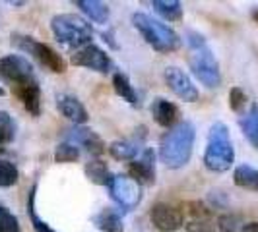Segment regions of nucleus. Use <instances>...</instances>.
<instances>
[{"instance_id": "nucleus-1", "label": "nucleus", "mask_w": 258, "mask_h": 232, "mask_svg": "<svg viewBox=\"0 0 258 232\" xmlns=\"http://www.w3.org/2000/svg\"><path fill=\"white\" fill-rule=\"evenodd\" d=\"M196 128L190 120L175 124L159 142V159L169 168H182L192 157Z\"/></svg>"}, {"instance_id": "nucleus-2", "label": "nucleus", "mask_w": 258, "mask_h": 232, "mask_svg": "<svg viewBox=\"0 0 258 232\" xmlns=\"http://www.w3.org/2000/svg\"><path fill=\"white\" fill-rule=\"evenodd\" d=\"M184 37H186V45L190 49L188 64H190V70L196 76V79H200L210 89L218 87L221 83L220 64H218L212 49L208 47L204 35H200L196 31H186Z\"/></svg>"}, {"instance_id": "nucleus-3", "label": "nucleus", "mask_w": 258, "mask_h": 232, "mask_svg": "<svg viewBox=\"0 0 258 232\" xmlns=\"http://www.w3.org/2000/svg\"><path fill=\"white\" fill-rule=\"evenodd\" d=\"M235 161L229 128L223 122H216L208 134L206 151H204V165L212 172H225L229 170Z\"/></svg>"}, {"instance_id": "nucleus-4", "label": "nucleus", "mask_w": 258, "mask_h": 232, "mask_svg": "<svg viewBox=\"0 0 258 232\" xmlns=\"http://www.w3.org/2000/svg\"><path fill=\"white\" fill-rule=\"evenodd\" d=\"M132 24L138 29V33L144 37V41L157 52H175L181 47L179 35L169 26L161 24L159 20H154L152 16L144 12L132 14Z\"/></svg>"}, {"instance_id": "nucleus-5", "label": "nucleus", "mask_w": 258, "mask_h": 232, "mask_svg": "<svg viewBox=\"0 0 258 232\" xmlns=\"http://www.w3.org/2000/svg\"><path fill=\"white\" fill-rule=\"evenodd\" d=\"M51 29L58 43L76 51L91 45L93 39L91 26L76 14H56L51 20Z\"/></svg>"}, {"instance_id": "nucleus-6", "label": "nucleus", "mask_w": 258, "mask_h": 232, "mask_svg": "<svg viewBox=\"0 0 258 232\" xmlns=\"http://www.w3.org/2000/svg\"><path fill=\"white\" fill-rule=\"evenodd\" d=\"M12 43L18 47V49H22L24 52L31 54L43 68L51 70V72H54V74H64L66 72L64 58L54 51L52 47H49V45L41 43V41H37V39L29 37V35H22V33H14Z\"/></svg>"}, {"instance_id": "nucleus-7", "label": "nucleus", "mask_w": 258, "mask_h": 232, "mask_svg": "<svg viewBox=\"0 0 258 232\" xmlns=\"http://www.w3.org/2000/svg\"><path fill=\"white\" fill-rule=\"evenodd\" d=\"M0 81L10 83L12 91L18 87H24L29 83H35L37 76L33 72V66L29 64L20 54H6L0 58Z\"/></svg>"}, {"instance_id": "nucleus-8", "label": "nucleus", "mask_w": 258, "mask_h": 232, "mask_svg": "<svg viewBox=\"0 0 258 232\" xmlns=\"http://www.w3.org/2000/svg\"><path fill=\"white\" fill-rule=\"evenodd\" d=\"M109 193L115 199L116 203L124 209H134L140 205L142 201V188L136 180H132L130 176H122V174H111L109 178Z\"/></svg>"}, {"instance_id": "nucleus-9", "label": "nucleus", "mask_w": 258, "mask_h": 232, "mask_svg": "<svg viewBox=\"0 0 258 232\" xmlns=\"http://www.w3.org/2000/svg\"><path fill=\"white\" fill-rule=\"evenodd\" d=\"M72 64L82 66V68H90V70L99 72V74H107V72L113 70V62H111L109 54L103 49H99L97 45H93V43L72 54Z\"/></svg>"}, {"instance_id": "nucleus-10", "label": "nucleus", "mask_w": 258, "mask_h": 232, "mask_svg": "<svg viewBox=\"0 0 258 232\" xmlns=\"http://www.w3.org/2000/svg\"><path fill=\"white\" fill-rule=\"evenodd\" d=\"M165 81H167L169 89L173 91L181 101L184 103H194L198 101V89L192 83V79L182 72L177 66H169L165 68Z\"/></svg>"}, {"instance_id": "nucleus-11", "label": "nucleus", "mask_w": 258, "mask_h": 232, "mask_svg": "<svg viewBox=\"0 0 258 232\" xmlns=\"http://www.w3.org/2000/svg\"><path fill=\"white\" fill-rule=\"evenodd\" d=\"M150 219L155 224V228L165 232L177 230L179 226H182L184 217L177 207L169 205V203H155L150 211Z\"/></svg>"}, {"instance_id": "nucleus-12", "label": "nucleus", "mask_w": 258, "mask_h": 232, "mask_svg": "<svg viewBox=\"0 0 258 232\" xmlns=\"http://www.w3.org/2000/svg\"><path fill=\"white\" fill-rule=\"evenodd\" d=\"M130 178L136 180L138 184L152 186L155 184V155L152 149H144L142 157L132 161L128 167Z\"/></svg>"}, {"instance_id": "nucleus-13", "label": "nucleus", "mask_w": 258, "mask_h": 232, "mask_svg": "<svg viewBox=\"0 0 258 232\" xmlns=\"http://www.w3.org/2000/svg\"><path fill=\"white\" fill-rule=\"evenodd\" d=\"M68 140L76 143V145H82L86 147V151H90L91 155H103L107 145L105 142L90 128H84V126H76V128L68 130Z\"/></svg>"}, {"instance_id": "nucleus-14", "label": "nucleus", "mask_w": 258, "mask_h": 232, "mask_svg": "<svg viewBox=\"0 0 258 232\" xmlns=\"http://www.w3.org/2000/svg\"><path fill=\"white\" fill-rule=\"evenodd\" d=\"M56 108L60 110V114L66 116L70 122H74V124H86L88 122V110H86V106L82 104V101H78L74 95H58L56 97Z\"/></svg>"}, {"instance_id": "nucleus-15", "label": "nucleus", "mask_w": 258, "mask_h": 232, "mask_svg": "<svg viewBox=\"0 0 258 232\" xmlns=\"http://www.w3.org/2000/svg\"><path fill=\"white\" fill-rule=\"evenodd\" d=\"M150 108H152L154 120L159 126H163V128L171 130L175 126V122L179 120V108H177V104H173L171 101L163 99V97L154 99V103H152Z\"/></svg>"}, {"instance_id": "nucleus-16", "label": "nucleus", "mask_w": 258, "mask_h": 232, "mask_svg": "<svg viewBox=\"0 0 258 232\" xmlns=\"http://www.w3.org/2000/svg\"><path fill=\"white\" fill-rule=\"evenodd\" d=\"M144 138L146 136H140L138 138V134H136V138L134 140H116L113 142L107 149H109V153L113 159L116 161H136V157L140 153V145H142Z\"/></svg>"}, {"instance_id": "nucleus-17", "label": "nucleus", "mask_w": 258, "mask_h": 232, "mask_svg": "<svg viewBox=\"0 0 258 232\" xmlns=\"http://www.w3.org/2000/svg\"><path fill=\"white\" fill-rule=\"evenodd\" d=\"M14 93L22 101V104L26 106V110L29 114L31 116L41 114V89H39V81L24 85V87H18V89H14Z\"/></svg>"}, {"instance_id": "nucleus-18", "label": "nucleus", "mask_w": 258, "mask_h": 232, "mask_svg": "<svg viewBox=\"0 0 258 232\" xmlns=\"http://www.w3.org/2000/svg\"><path fill=\"white\" fill-rule=\"evenodd\" d=\"M93 224L103 232H124V226H122V219L120 215L116 213L115 209H101L97 215H93Z\"/></svg>"}, {"instance_id": "nucleus-19", "label": "nucleus", "mask_w": 258, "mask_h": 232, "mask_svg": "<svg viewBox=\"0 0 258 232\" xmlns=\"http://www.w3.org/2000/svg\"><path fill=\"white\" fill-rule=\"evenodd\" d=\"M74 6L80 8L95 24H107L109 20V6L99 0H76Z\"/></svg>"}, {"instance_id": "nucleus-20", "label": "nucleus", "mask_w": 258, "mask_h": 232, "mask_svg": "<svg viewBox=\"0 0 258 232\" xmlns=\"http://www.w3.org/2000/svg\"><path fill=\"white\" fill-rule=\"evenodd\" d=\"M239 126L243 130L245 138L258 149V104L252 103L248 112L239 118Z\"/></svg>"}, {"instance_id": "nucleus-21", "label": "nucleus", "mask_w": 258, "mask_h": 232, "mask_svg": "<svg viewBox=\"0 0 258 232\" xmlns=\"http://www.w3.org/2000/svg\"><path fill=\"white\" fill-rule=\"evenodd\" d=\"M233 182H235V186H239L243 190L258 192V168H252L248 165L237 167L233 172Z\"/></svg>"}, {"instance_id": "nucleus-22", "label": "nucleus", "mask_w": 258, "mask_h": 232, "mask_svg": "<svg viewBox=\"0 0 258 232\" xmlns=\"http://www.w3.org/2000/svg\"><path fill=\"white\" fill-rule=\"evenodd\" d=\"M113 87H115L116 95L122 97V101L130 103L132 106L138 104V95H136V91H134V87H132V83H130V79L126 74L116 72L115 76H113Z\"/></svg>"}, {"instance_id": "nucleus-23", "label": "nucleus", "mask_w": 258, "mask_h": 232, "mask_svg": "<svg viewBox=\"0 0 258 232\" xmlns=\"http://www.w3.org/2000/svg\"><path fill=\"white\" fill-rule=\"evenodd\" d=\"M152 8L167 22H179L182 18V4L179 0H154Z\"/></svg>"}, {"instance_id": "nucleus-24", "label": "nucleus", "mask_w": 258, "mask_h": 232, "mask_svg": "<svg viewBox=\"0 0 258 232\" xmlns=\"http://www.w3.org/2000/svg\"><path fill=\"white\" fill-rule=\"evenodd\" d=\"M86 176L90 178L93 184H97V186H107L109 184V178H111V174H109V168L105 165L103 161H90L88 165H86Z\"/></svg>"}, {"instance_id": "nucleus-25", "label": "nucleus", "mask_w": 258, "mask_h": 232, "mask_svg": "<svg viewBox=\"0 0 258 232\" xmlns=\"http://www.w3.org/2000/svg\"><path fill=\"white\" fill-rule=\"evenodd\" d=\"M14 136H16V126L12 116L6 110H0V151L14 142Z\"/></svg>"}, {"instance_id": "nucleus-26", "label": "nucleus", "mask_w": 258, "mask_h": 232, "mask_svg": "<svg viewBox=\"0 0 258 232\" xmlns=\"http://www.w3.org/2000/svg\"><path fill=\"white\" fill-rule=\"evenodd\" d=\"M20 180V172L14 163L0 159V188H12Z\"/></svg>"}, {"instance_id": "nucleus-27", "label": "nucleus", "mask_w": 258, "mask_h": 232, "mask_svg": "<svg viewBox=\"0 0 258 232\" xmlns=\"http://www.w3.org/2000/svg\"><path fill=\"white\" fill-rule=\"evenodd\" d=\"M35 186L29 190V197H27V209H29V219H31V224H33V228H35V232H54L45 222V220L41 219L37 215V211H35Z\"/></svg>"}, {"instance_id": "nucleus-28", "label": "nucleus", "mask_w": 258, "mask_h": 232, "mask_svg": "<svg viewBox=\"0 0 258 232\" xmlns=\"http://www.w3.org/2000/svg\"><path fill=\"white\" fill-rule=\"evenodd\" d=\"M78 157H80V149L70 142L58 143L54 149V163H74L78 161Z\"/></svg>"}, {"instance_id": "nucleus-29", "label": "nucleus", "mask_w": 258, "mask_h": 232, "mask_svg": "<svg viewBox=\"0 0 258 232\" xmlns=\"http://www.w3.org/2000/svg\"><path fill=\"white\" fill-rule=\"evenodd\" d=\"M0 232H22L18 219L2 205H0Z\"/></svg>"}, {"instance_id": "nucleus-30", "label": "nucleus", "mask_w": 258, "mask_h": 232, "mask_svg": "<svg viewBox=\"0 0 258 232\" xmlns=\"http://www.w3.org/2000/svg\"><path fill=\"white\" fill-rule=\"evenodd\" d=\"M246 93L241 87H231L229 91V106L233 112H243V108L246 106Z\"/></svg>"}, {"instance_id": "nucleus-31", "label": "nucleus", "mask_w": 258, "mask_h": 232, "mask_svg": "<svg viewBox=\"0 0 258 232\" xmlns=\"http://www.w3.org/2000/svg\"><path fill=\"white\" fill-rule=\"evenodd\" d=\"M241 232H258V222H246Z\"/></svg>"}, {"instance_id": "nucleus-32", "label": "nucleus", "mask_w": 258, "mask_h": 232, "mask_svg": "<svg viewBox=\"0 0 258 232\" xmlns=\"http://www.w3.org/2000/svg\"><path fill=\"white\" fill-rule=\"evenodd\" d=\"M103 37H105V41H109V43H111V47H113V49H118V45L115 43V37H113V33H111V31L103 33Z\"/></svg>"}, {"instance_id": "nucleus-33", "label": "nucleus", "mask_w": 258, "mask_h": 232, "mask_svg": "<svg viewBox=\"0 0 258 232\" xmlns=\"http://www.w3.org/2000/svg\"><path fill=\"white\" fill-rule=\"evenodd\" d=\"M252 20L258 24V8H256V10H252Z\"/></svg>"}, {"instance_id": "nucleus-34", "label": "nucleus", "mask_w": 258, "mask_h": 232, "mask_svg": "<svg viewBox=\"0 0 258 232\" xmlns=\"http://www.w3.org/2000/svg\"><path fill=\"white\" fill-rule=\"evenodd\" d=\"M4 93H6V91L2 89V87H0V97H2V95H4Z\"/></svg>"}]
</instances>
